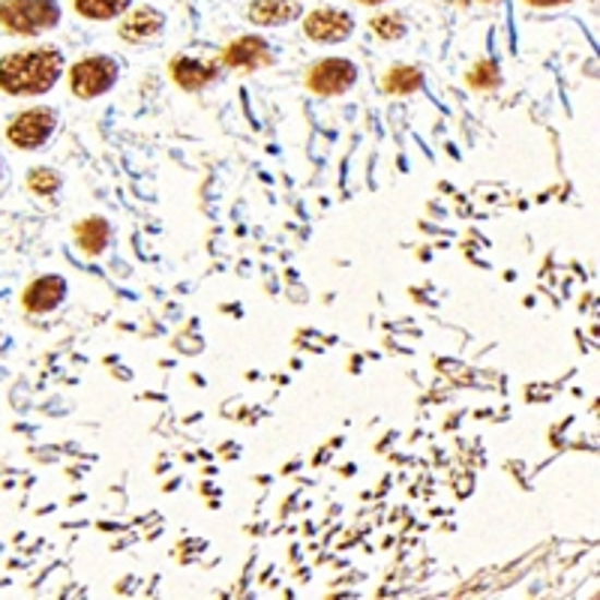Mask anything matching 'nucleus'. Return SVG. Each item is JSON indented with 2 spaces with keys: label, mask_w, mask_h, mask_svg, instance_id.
Listing matches in <instances>:
<instances>
[{
  "label": "nucleus",
  "mask_w": 600,
  "mask_h": 600,
  "mask_svg": "<svg viewBox=\"0 0 600 600\" xmlns=\"http://www.w3.org/2000/svg\"><path fill=\"white\" fill-rule=\"evenodd\" d=\"M63 72V55L58 48L39 46L15 51L0 60V91L10 96L48 94Z\"/></svg>",
  "instance_id": "1"
},
{
  "label": "nucleus",
  "mask_w": 600,
  "mask_h": 600,
  "mask_svg": "<svg viewBox=\"0 0 600 600\" xmlns=\"http://www.w3.org/2000/svg\"><path fill=\"white\" fill-rule=\"evenodd\" d=\"M60 22L58 0H0V24L19 36H36Z\"/></svg>",
  "instance_id": "2"
},
{
  "label": "nucleus",
  "mask_w": 600,
  "mask_h": 600,
  "mask_svg": "<svg viewBox=\"0 0 600 600\" xmlns=\"http://www.w3.org/2000/svg\"><path fill=\"white\" fill-rule=\"evenodd\" d=\"M118 75L120 70L115 60L96 55V58H84L72 67L70 87L79 99H96V96L108 94L115 87Z\"/></svg>",
  "instance_id": "3"
},
{
  "label": "nucleus",
  "mask_w": 600,
  "mask_h": 600,
  "mask_svg": "<svg viewBox=\"0 0 600 600\" xmlns=\"http://www.w3.org/2000/svg\"><path fill=\"white\" fill-rule=\"evenodd\" d=\"M55 130H58V115L51 108H27L12 120L7 139L22 151H36L55 135Z\"/></svg>",
  "instance_id": "4"
},
{
  "label": "nucleus",
  "mask_w": 600,
  "mask_h": 600,
  "mask_svg": "<svg viewBox=\"0 0 600 600\" xmlns=\"http://www.w3.org/2000/svg\"><path fill=\"white\" fill-rule=\"evenodd\" d=\"M358 82V67L346 58H327L319 60L310 72H307V87L319 96H339Z\"/></svg>",
  "instance_id": "5"
},
{
  "label": "nucleus",
  "mask_w": 600,
  "mask_h": 600,
  "mask_svg": "<svg viewBox=\"0 0 600 600\" xmlns=\"http://www.w3.org/2000/svg\"><path fill=\"white\" fill-rule=\"evenodd\" d=\"M303 31L312 43H343L355 31V19L343 10L324 7V10H312L303 22Z\"/></svg>",
  "instance_id": "6"
},
{
  "label": "nucleus",
  "mask_w": 600,
  "mask_h": 600,
  "mask_svg": "<svg viewBox=\"0 0 600 600\" xmlns=\"http://www.w3.org/2000/svg\"><path fill=\"white\" fill-rule=\"evenodd\" d=\"M226 67L231 70H259L271 63V46L264 43L262 36H240L226 48Z\"/></svg>",
  "instance_id": "7"
},
{
  "label": "nucleus",
  "mask_w": 600,
  "mask_h": 600,
  "mask_svg": "<svg viewBox=\"0 0 600 600\" xmlns=\"http://www.w3.org/2000/svg\"><path fill=\"white\" fill-rule=\"evenodd\" d=\"M67 298V283L60 276L48 274L34 279L31 286L24 288V310L27 312H51L58 310L60 300Z\"/></svg>",
  "instance_id": "8"
},
{
  "label": "nucleus",
  "mask_w": 600,
  "mask_h": 600,
  "mask_svg": "<svg viewBox=\"0 0 600 600\" xmlns=\"http://www.w3.org/2000/svg\"><path fill=\"white\" fill-rule=\"evenodd\" d=\"M171 79L183 91H202L204 84H211L216 79V63L199 58H175L171 60Z\"/></svg>",
  "instance_id": "9"
},
{
  "label": "nucleus",
  "mask_w": 600,
  "mask_h": 600,
  "mask_svg": "<svg viewBox=\"0 0 600 600\" xmlns=\"http://www.w3.org/2000/svg\"><path fill=\"white\" fill-rule=\"evenodd\" d=\"M163 24L166 19L159 15L151 7H142V10L130 12L123 22H120V36L127 39V43H147V39H154L159 31H163Z\"/></svg>",
  "instance_id": "10"
},
{
  "label": "nucleus",
  "mask_w": 600,
  "mask_h": 600,
  "mask_svg": "<svg viewBox=\"0 0 600 600\" xmlns=\"http://www.w3.org/2000/svg\"><path fill=\"white\" fill-rule=\"evenodd\" d=\"M300 15V3L295 0H252L250 19L262 27H283Z\"/></svg>",
  "instance_id": "11"
},
{
  "label": "nucleus",
  "mask_w": 600,
  "mask_h": 600,
  "mask_svg": "<svg viewBox=\"0 0 600 600\" xmlns=\"http://www.w3.org/2000/svg\"><path fill=\"white\" fill-rule=\"evenodd\" d=\"M108 240H111V226H108L103 216H87V219H82L75 226V243L87 255H99L108 247Z\"/></svg>",
  "instance_id": "12"
},
{
  "label": "nucleus",
  "mask_w": 600,
  "mask_h": 600,
  "mask_svg": "<svg viewBox=\"0 0 600 600\" xmlns=\"http://www.w3.org/2000/svg\"><path fill=\"white\" fill-rule=\"evenodd\" d=\"M423 84V72L418 67H391L384 75V91L387 94H415Z\"/></svg>",
  "instance_id": "13"
},
{
  "label": "nucleus",
  "mask_w": 600,
  "mask_h": 600,
  "mask_svg": "<svg viewBox=\"0 0 600 600\" xmlns=\"http://www.w3.org/2000/svg\"><path fill=\"white\" fill-rule=\"evenodd\" d=\"M132 0H75V10L84 19H94V22H108V19H118L120 12H127Z\"/></svg>",
  "instance_id": "14"
},
{
  "label": "nucleus",
  "mask_w": 600,
  "mask_h": 600,
  "mask_svg": "<svg viewBox=\"0 0 600 600\" xmlns=\"http://www.w3.org/2000/svg\"><path fill=\"white\" fill-rule=\"evenodd\" d=\"M27 187L36 195H55L60 190V175L55 168H34L31 175H27Z\"/></svg>",
  "instance_id": "15"
},
{
  "label": "nucleus",
  "mask_w": 600,
  "mask_h": 600,
  "mask_svg": "<svg viewBox=\"0 0 600 600\" xmlns=\"http://www.w3.org/2000/svg\"><path fill=\"white\" fill-rule=\"evenodd\" d=\"M370 27L382 36V39H399V36L406 34V19L396 15V12H384V15H375V19H372Z\"/></svg>",
  "instance_id": "16"
},
{
  "label": "nucleus",
  "mask_w": 600,
  "mask_h": 600,
  "mask_svg": "<svg viewBox=\"0 0 600 600\" xmlns=\"http://www.w3.org/2000/svg\"><path fill=\"white\" fill-rule=\"evenodd\" d=\"M499 82H502V75H499V67L492 60H480L478 67L468 72V84L478 87V91H490Z\"/></svg>",
  "instance_id": "17"
},
{
  "label": "nucleus",
  "mask_w": 600,
  "mask_h": 600,
  "mask_svg": "<svg viewBox=\"0 0 600 600\" xmlns=\"http://www.w3.org/2000/svg\"><path fill=\"white\" fill-rule=\"evenodd\" d=\"M528 7H562V3H571V0H526Z\"/></svg>",
  "instance_id": "18"
},
{
  "label": "nucleus",
  "mask_w": 600,
  "mask_h": 600,
  "mask_svg": "<svg viewBox=\"0 0 600 600\" xmlns=\"http://www.w3.org/2000/svg\"><path fill=\"white\" fill-rule=\"evenodd\" d=\"M358 3H363V7H379V3H384V0H358Z\"/></svg>",
  "instance_id": "19"
},
{
  "label": "nucleus",
  "mask_w": 600,
  "mask_h": 600,
  "mask_svg": "<svg viewBox=\"0 0 600 600\" xmlns=\"http://www.w3.org/2000/svg\"><path fill=\"white\" fill-rule=\"evenodd\" d=\"M487 3H490V0H487Z\"/></svg>",
  "instance_id": "20"
}]
</instances>
